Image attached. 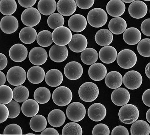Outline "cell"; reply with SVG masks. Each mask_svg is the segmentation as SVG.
<instances>
[{"mask_svg": "<svg viewBox=\"0 0 150 135\" xmlns=\"http://www.w3.org/2000/svg\"><path fill=\"white\" fill-rule=\"evenodd\" d=\"M37 101L33 99H27L22 105L23 114L28 117H33L37 115L39 111V105Z\"/></svg>", "mask_w": 150, "mask_h": 135, "instance_id": "obj_30", "label": "cell"}, {"mask_svg": "<svg viewBox=\"0 0 150 135\" xmlns=\"http://www.w3.org/2000/svg\"><path fill=\"white\" fill-rule=\"evenodd\" d=\"M27 75L29 81L34 84L42 82L46 76L45 72L42 68L36 65L29 69Z\"/></svg>", "mask_w": 150, "mask_h": 135, "instance_id": "obj_26", "label": "cell"}, {"mask_svg": "<svg viewBox=\"0 0 150 135\" xmlns=\"http://www.w3.org/2000/svg\"><path fill=\"white\" fill-rule=\"evenodd\" d=\"M130 133L132 135H149L150 125L144 120L136 121L131 126Z\"/></svg>", "mask_w": 150, "mask_h": 135, "instance_id": "obj_35", "label": "cell"}, {"mask_svg": "<svg viewBox=\"0 0 150 135\" xmlns=\"http://www.w3.org/2000/svg\"><path fill=\"white\" fill-rule=\"evenodd\" d=\"M108 16L104 10L95 8L91 10L87 15V21L90 26L95 28H100L106 24Z\"/></svg>", "mask_w": 150, "mask_h": 135, "instance_id": "obj_4", "label": "cell"}, {"mask_svg": "<svg viewBox=\"0 0 150 135\" xmlns=\"http://www.w3.org/2000/svg\"><path fill=\"white\" fill-rule=\"evenodd\" d=\"M0 109H1V124L6 122L8 119L9 116V110L8 107L4 104H0Z\"/></svg>", "mask_w": 150, "mask_h": 135, "instance_id": "obj_50", "label": "cell"}, {"mask_svg": "<svg viewBox=\"0 0 150 135\" xmlns=\"http://www.w3.org/2000/svg\"><path fill=\"white\" fill-rule=\"evenodd\" d=\"M30 126L31 129L35 132H41L47 127V119L40 114L35 115L30 120Z\"/></svg>", "mask_w": 150, "mask_h": 135, "instance_id": "obj_36", "label": "cell"}, {"mask_svg": "<svg viewBox=\"0 0 150 135\" xmlns=\"http://www.w3.org/2000/svg\"><path fill=\"white\" fill-rule=\"evenodd\" d=\"M37 6L40 14L48 16L55 12L57 9V4L55 0H40Z\"/></svg>", "mask_w": 150, "mask_h": 135, "instance_id": "obj_34", "label": "cell"}, {"mask_svg": "<svg viewBox=\"0 0 150 135\" xmlns=\"http://www.w3.org/2000/svg\"><path fill=\"white\" fill-rule=\"evenodd\" d=\"M98 54L95 49L87 48L82 52L81 59L86 65H92L96 63L98 58Z\"/></svg>", "mask_w": 150, "mask_h": 135, "instance_id": "obj_37", "label": "cell"}, {"mask_svg": "<svg viewBox=\"0 0 150 135\" xmlns=\"http://www.w3.org/2000/svg\"><path fill=\"white\" fill-rule=\"evenodd\" d=\"M144 1H150V0H144Z\"/></svg>", "mask_w": 150, "mask_h": 135, "instance_id": "obj_62", "label": "cell"}, {"mask_svg": "<svg viewBox=\"0 0 150 135\" xmlns=\"http://www.w3.org/2000/svg\"><path fill=\"white\" fill-rule=\"evenodd\" d=\"M64 80L62 73L57 69H52L47 71L45 76L46 83L51 87H58Z\"/></svg>", "mask_w": 150, "mask_h": 135, "instance_id": "obj_25", "label": "cell"}, {"mask_svg": "<svg viewBox=\"0 0 150 135\" xmlns=\"http://www.w3.org/2000/svg\"><path fill=\"white\" fill-rule=\"evenodd\" d=\"M145 73L147 77L150 79V63L147 64L145 68Z\"/></svg>", "mask_w": 150, "mask_h": 135, "instance_id": "obj_58", "label": "cell"}, {"mask_svg": "<svg viewBox=\"0 0 150 135\" xmlns=\"http://www.w3.org/2000/svg\"><path fill=\"white\" fill-rule=\"evenodd\" d=\"M142 39V34L136 28H129L123 34V39L129 45H135L139 43Z\"/></svg>", "mask_w": 150, "mask_h": 135, "instance_id": "obj_27", "label": "cell"}, {"mask_svg": "<svg viewBox=\"0 0 150 135\" xmlns=\"http://www.w3.org/2000/svg\"><path fill=\"white\" fill-rule=\"evenodd\" d=\"M126 21L121 17H115L110 20L108 28L112 33L115 35H120L124 33L127 28Z\"/></svg>", "mask_w": 150, "mask_h": 135, "instance_id": "obj_31", "label": "cell"}, {"mask_svg": "<svg viewBox=\"0 0 150 135\" xmlns=\"http://www.w3.org/2000/svg\"><path fill=\"white\" fill-rule=\"evenodd\" d=\"M18 1L21 6L28 9L35 5L37 0H18Z\"/></svg>", "mask_w": 150, "mask_h": 135, "instance_id": "obj_53", "label": "cell"}, {"mask_svg": "<svg viewBox=\"0 0 150 135\" xmlns=\"http://www.w3.org/2000/svg\"><path fill=\"white\" fill-rule=\"evenodd\" d=\"M89 77L94 81H101L106 77L107 69L102 63H97L91 65L88 70Z\"/></svg>", "mask_w": 150, "mask_h": 135, "instance_id": "obj_21", "label": "cell"}, {"mask_svg": "<svg viewBox=\"0 0 150 135\" xmlns=\"http://www.w3.org/2000/svg\"><path fill=\"white\" fill-rule=\"evenodd\" d=\"M49 54L51 60L54 62L62 63L67 59L69 51L66 46L55 44L51 47Z\"/></svg>", "mask_w": 150, "mask_h": 135, "instance_id": "obj_17", "label": "cell"}, {"mask_svg": "<svg viewBox=\"0 0 150 135\" xmlns=\"http://www.w3.org/2000/svg\"><path fill=\"white\" fill-rule=\"evenodd\" d=\"M106 9L110 16L120 17L124 14L126 7L122 0H111L107 4Z\"/></svg>", "mask_w": 150, "mask_h": 135, "instance_id": "obj_22", "label": "cell"}, {"mask_svg": "<svg viewBox=\"0 0 150 135\" xmlns=\"http://www.w3.org/2000/svg\"><path fill=\"white\" fill-rule=\"evenodd\" d=\"M117 64L124 69H129L135 66L137 63V56L130 49L123 50L118 53L117 58Z\"/></svg>", "mask_w": 150, "mask_h": 135, "instance_id": "obj_5", "label": "cell"}, {"mask_svg": "<svg viewBox=\"0 0 150 135\" xmlns=\"http://www.w3.org/2000/svg\"><path fill=\"white\" fill-rule=\"evenodd\" d=\"M51 97L50 90L45 87L38 88L34 92V99L40 104H47L50 100Z\"/></svg>", "mask_w": 150, "mask_h": 135, "instance_id": "obj_39", "label": "cell"}, {"mask_svg": "<svg viewBox=\"0 0 150 135\" xmlns=\"http://www.w3.org/2000/svg\"><path fill=\"white\" fill-rule=\"evenodd\" d=\"M105 82L108 87L116 89L121 86L123 82V77L120 72L112 71L107 74Z\"/></svg>", "mask_w": 150, "mask_h": 135, "instance_id": "obj_28", "label": "cell"}, {"mask_svg": "<svg viewBox=\"0 0 150 135\" xmlns=\"http://www.w3.org/2000/svg\"><path fill=\"white\" fill-rule=\"evenodd\" d=\"M27 74L22 67L14 66L8 71L6 74L7 80L10 84L13 86H21L26 79Z\"/></svg>", "mask_w": 150, "mask_h": 135, "instance_id": "obj_7", "label": "cell"}, {"mask_svg": "<svg viewBox=\"0 0 150 135\" xmlns=\"http://www.w3.org/2000/svg\"><path fill=\"white\" fill-rule=\"evenodd\" d=\"M0 28L2 31L5 34H13L18 29V20L14 16H5L1 21Z\"/></svg>", "mask_w": 150, "mask_h": 135, "instance_id": "obj_18", "label": "cell"}, {"mask_svg": "<svg viewBox=\"0 0 150 135\" xmlns=\"http://www.w3.org/2000/svg\"><path fill=\"white\" fill-rule=\"evenodd\" d=\"M117 56V51L115 48L110 45L105 46L100 50L99 57L100 61L106 64L114 62Z\"/></svg>", "mask_w": 150, "mask_h": 135, "instance_id": "obj_24", "label": "cell"}, {"mask_svg": "<svg viewBox=\"0 0 150 135\" xmlns=\"http://www.w3.org/2000/svg\"><path fill=\"white\" fill-rule=\"evenodd\" d=\"M107 115L105 107L100 103L91 105L88 110V115L93 122H99L103 120Z\"/></svg>", "mask_w": 150, "mask_h": 135, "instance_id": "obj_15", "label": "cell"}, {"mask_svg": "<svg viewBox=\"0 0 150 135\" xmlns=\"http://www.w3.org/2000/svg\"><path fill=\"white\" fill-rule=\"evenodd\" d=\"M95 39L96 43L100 46L109 45L113 41V34L110 30L101 29L96 32Z\"/></svg>", "mask_w": 150, "mask_h": 135, "instance_id": "obj_32", "label": "cell"}, {"mask_svg": "<svg viewBox=\"0 0 150 135\" xmlns=\"http://www.w3.org/2000/svg\"><path fill=\"white\" fill-rule=\"evenodd\" d=\"M9 110V118L14 119L19 115L21 112L20 105L16 101L12 100L11 102L6 104Z\"/></svg>", "mask_w": 150, "mask_h": 135, "instance_id": "obj_46", "label": "cell"}, {"mask_svg": "<svg viewBox=\"0 0 150 135\" xmlns=\"http://www.w3.org/2000/svg\"><path fill=\"white\" fill-rule=\"evenodd\" d=\"M17 4L15 0H1L0 12L3 15L9 16L17 10Z\"/></svg>", "mask_w": 150, "mask_h": 135, "instance_id": "obj_38", "label": "cell"}, {"mask_svg": "<svg viewBox=\"0 0 150 135\" xmlns=\"http://www.w3.org/2000/svg\"><path fill=\"white\" fill-rule=\"evenodd\" d=\"M112 135H129L128 129L125 127L122 126H118L114 128L112 131Z\"/></svg>", "mask_w": 150, "mask_h": 135, "instance_id": "obj_52", "label": "cell"}, {"mask_svg": "<svg viewBox=\"0 0 150 135\" xmlns=\"http://www.w3.org/2000/svg\"><path fill=\"white\" fill-rule=\"evenodd\" d=\"M36 40L38 44L44 48L49 47L53 42L52 33L50 31L47 30L40 32L37 35Z\"/></svg>", "mask_w": 150, "mask_h": 135, "instance_id": "obj_40", "label": "cell"}, {"mask_svg": "<svg viewBox=\"0 0 150 135\" xmlns=\"http://www.w3.org/2000/svg\"><path fill=\"white\" fill-rule=\"evenodd\" d=\"M87 22L84 16L81 14H74L68 21V26L71 31L74 32H81L86 29Z\"/></svg>", "mask_w": 150, "mask_h": 135, "instance_id": "obj_20", "label": "cell"}, {"mask_svg": "<svg viewBox=\"0 0 150 135\" xmlns=\"http://www.w3.org/2000/svg\"><path fill=\"white\" fill-rule=\"evenodd\" d=\"M141 29L143 34L146 36H150V18H147L143 21Z\"/></svg>", "mask_w": 150, "mask_h": 135, "instance_id": "obj_51", "label": "cell"}, {"mask_svg": "<svg viewBox=\"0 0 150 135\" xmlns=\"http://www.w3.org/2000/svg\"><path fill=\"white\" fill-rule=\"evenodd\" d=\"M6 77L5 74L1 72V71L0 72V85L2 86L4 85L6 83Z\"/></svg>", "mask_w": 150, "mask_h": 135, "instance_id": "obj_57", "label": "cell"}, {"mask_svg": "<svg viewBox=\"0 0 150 135\" xmlns=\"http://www.w3.org/2000/svg\"><path fill=\"white\" fill-rule=\"evenodd\" d=\"M99 90L97 85L91 82L83 84L79 90V95L82 100L87 102H92L97 99Z\"/></svg>", "mask_w": 150, "mask_h": 135, "instance_id": "obj_2", "label": "cell"}, {"mask_svg": "<svg viewBox=\"0 0 150 135\" xmlns=\"http://www.w3.org/2000/svg\"><path fill=\"white\" fill-rule=\"evenodd\" d=\"M142 99L143 102L146 106L150 107V88L144 92Z\"/></svg>", "mask_w": 150, "mask_h": 135, "instance_id": "obj_54", "label": "cell"}, {"mask_svg": "<svg viewBox=\"0 0 150 135\" xmlns=\"http://www.w3.org/2000/svg\"><path fill=\"white\" fill-rule=\"evenodd\" d=\"M0 60H1V64H0V70H2L6 67L8 65V61L6 56L3 53H0Z\"/></svg>", "mask_w": 150, "mask_h": 135, "instance_id": "obj_55", "label": "cell"}, {"mask_svg": "<svg viewBox=\"0 0 150 135\" xmlns=\"http://www.w3.org/2000/svg\"><path fill=\"white\" fill-rule=\"evenodd\" d=\"M143 78L139 72L131 70L125 74L123 77V83L125 87L130 90H135L141 87Z\"/></svg>", "mask_w": 150, "mask_h": 135, "instance_id": "obj_10", "label": "cell"}, {"mask_svg": "<svg viewBox=\"0 0 150 135\" xmlns=\"http://www.w3.org/2000/svg\"><path fill=\"white\" fill-rule=\"evenodd\" d=\"M82 134L81 126L75 122L67 124L62 130V135H82Z\"/></svg>", "mask_w": 150, "mask_h": 135, "instance_id": "obj_42", "label": "cell"}, {"mask_svg": "<svg viewBox=\"0 0 150 135\" xmlns=\"http://www.w3.org/2000/svg\"><path fill=\"white\" fill-rule=\"evenodd\" d=\"M52 98L56 104L58 106L64 107L71 102L73 98V94L69 88L62 86L54 90Z\"/></svg>", "mask_w": 150, "mask_h": 135, "instance_id": "obj_3", "label": "cell"}, {"mask_svg": "<svg viewBox=\"0 0 150 135\" xmlns=\"http://www.w3.org/2000/svg\"><path fill=\"white\" fill-rule=\"evenodd\" d=\"M9 57L14 62L20 63L27 57L28 50L26 47L21 44H16L9 50Z\"/></svg>", "mask_w": 150, "mask_h": 135, "instance_id": "obj_16", "label": "cell"}, {"mask_svg": "<svg viewBox=\"0 0 150 135\" xmlns=\"http://www.w3.org/2000/svg\"><path fill=\"white\" fill-rule=\"evenodd\" d=\"M123 2H125L126 3H132L135 1V0H122Z\"/></svg>", "mask_w": 150, "mask_h": 135, "instance_id": "obj_60", "label": "cell"}, {"mask_svg": "<svg viewBox=\"0 0 150 135\" xmlns=\"http://www.w3.org/2000/svg\"><path fill=\"white\" fill-rule=\"evenodd\" d=\"M48 58L47 53L43 48L35 47L31 50L29 54V58L30 63L36 66L44 64Z\"/></svg>", "mask_w": 150, "mask_h": 135, "instance_id": "obj_12", "label": "cell"}, {"mask_svg": "<svg viewBox=\"0 0 150 135\" xmlns=\"http://www.w3.org/2000/svg\"><path fill=\"white\" fill-rule=\"evenodd\" d=\"M1 90V104H8L11 102L13 98V91L10 87L6 85H2L0 86Z\"/></svg>", "mask_w": 150, "mask_h": 135, "instance_id": "obj_43", "label": "cell"}, {"mask_svg": "<svg viewBox=\"0 0 150 135\" xmlns=\"http://www.w3.org/2000/svg\"><path fill=\"white\" fill-rule=\"evenodd\" d=\"M13 99L18 102H23L29 98L30 92L28 89L23 86H17L13 89Z\"/></svg>", "mask_w": 150, "mask_h": 135, "instance_id": "obj_41", "label": "cell"}, {"mask_svg": "<svg viewBox=\"0 0 150 135\" xmlns=\"http://www.w3.org/2000/svg\"><path fill=\"white\" fill-rule=\"evenodd\" d=\"M146 118L147 119V122L150 123V109H148V111L146 114Z\"/></svg>", "mask_w": 150, "mask_h": 135, "instance_id": "obj_59", "label": "cell"}, {"mask_svg": "<svg viewBox=\"0 0 150 135\" xmlns=\"http://www.w3.org/2000/svg\"><path fill=\"white\" fill-rule=\"evenodd\" d=\"M21 18L25 26L32 27L39 23L41 17L39 11L35 8H30L23 11Z\"/></svg>", "mask_w": 150, "mask_h": 135, "instance_id": "obj_9", "label": "cell"}, {"mask_svg": "<svg viewBox=\"0 0 150 135\" xmlns=\"http://www.w3.org/2000/svg\"><path fill=\"white\" fill-rule=\"evenodd\" d=\"M88 45L86 38L82 34L73 35L72 40L69 44V48L72 52L78 53L83 52Z\"/></svg>", "mask_w": 150, "mask_h": 135, "instance_id": "obj_19", "label": "cell"}, {"mask_svg": "<svg viewBox=\"0 0 150 135\" xmlns=\"http://www.w3.org/2000/svg\"><path fill=\"white\" fill-rule=\"evenodd\" d=\"M26 135H34L35 134H33V133H28V134H27Z\"/></svg>", "mask_w": 150, "mask_h": 135, "instance_id": "obj_61", "label": "cell"}, {"mask_svg": "<svg viewBox=\"0 0 150 135\" xmlns=\"http://www.w3.org/2000/svg\"><path fill=\"white\" fill-rule=\"evenodd\" d=\"M47 119L51 126L54 127H59L64 125L65 122V114L61 110L56 109L49 113Z\"/></svg>", "mask_w": 150, "mask_h": 135, "instance_id": "obj_29", "label": "cell"}, {"mask_svg": "<svg viewBox=\"0 0 150 135\" xmlns=\"http://www.w3.org/2000/svg\"><path fill=\"white\" fill-rule=\"evenodd\" d=\"M130 98L129 91L123 87L116 89L111 94V100L117 106H123L128 104Z\"/></svg>", "mask_w": 150, "mask_h": 135, "instance_id": "obj_14", "label": "cell"}, {"mask_svg": "<svg viewBox=\"0 0 150 135\" xmlns=\"http://www.w3.org/2000/svg\"><path fill=\"white\" fill-rule=\"evenodd\" d=\"M118 116L122 122L129 125L137 121L139 117V111L134 105L126 104L120 109Z\"/></svg>", "mask_w": 150, "mask_h": 135, "instance_id": "obj_1", "label": "cell"}, {"mask_svg": "<svg viewBox=\"0 0 150 135\" xmlns=\"http://www.w3.org/2000/svg\"><path fill=\"white\" fill-rule=\"evenodd\" d=\"M72 36L71 30L64 26L57 27L52 33V38L54 43L60 46L69 45L72 40Z\"/></svg>", "mask_w": 150, "mask_h": 135, "instance_id": "obj_6", "label": "cell"}, {"mask_svg": "<svg viewBox=\"0 0 150 135\" xmlns=\"http://www.w3.org/2000/svg\"></svg>", "mask_w": 150, "mask_h": 135, "instance_id": "obj_63", "label": "cell"}, {"mask_svg": "<svg viewBox=\"0 0 150 135\" xmlns=\"http://www.w3.org/2000/svg\"><path fill=\"white\" fill-rule=\"evenodd\" d=\"M148 8L146 3L141 1H135L129 6V15L135 19L144 18L147 14Z\"/></svg>", "mask_w": 150, "mask_h": 135, "instance_id": "obj_13", "label": "cell"}, {"mask_svg": "<svg viewBox=\"0 0 150 135\" xmlns=\"http://www.w3.org/2000/svg\"><path fill=\"white\" fill-rule=\"evenodd\" d=\"M93 135H109L110 130L107 125L104 124H99L95 126L92 130Z\"/></svg>", "mask_w": 150, "mask_h": 135, "instance_id": "obj_48", "label": "cell"}, {"mask_svg": "<svg viewBox=\"0 0 150 135\" xmlns=\"http://www.w3.org/2000/svg\"><path fill=\"white\" fill-rule=\"evenodd\" d=\"M137 51L139 54L144 57H150V39L145 38L139 42Z\"/></svg>", "mask_w": 150, "mask_h": 135, "instance_id": "obj_45", "label": "cell"}, {"mask_svg": "<svg viewBox=\"0 0 150 135\" xmlns=\"http://www.w3.org/2000/svg\"><path fill=\"white\" fill-rule=\"evenodd\" d=\"M37 32L31 27H26L22 29L19 32L20 41L25 44L33 43L37 38Z\"/></svg>", "mask_w": 150, "mask_h": 135, "instance_id": "obj_33", "label": "cell"}, {"mask_svg": "<svg viewBox=\"0 0 150 135\" xmlns=\"http://www.w3.org/2000/svg\"><path fill=\"white\" fill-rule=\"evenodd\" d=\"M64 18L61 14L53 13L49 16L47 19V24L51 29H55L62 26L64 24Z\"/></svg>", "mask_w": 150, "mask_h": 135, "instance_id": "obj_44", "label": "cell"}, {"mask_svg": "<svg viewBox=\"0 0 150 135\" xmlns=\"http://www.w3.org/2000/svg\"><path fill=\"white\" fill-rule=\"evenodd\" d=\"M77 6L74 0H59L57 3V11L62 16H71L76 11Z\"/></svg>", "mask_w": 150, "mask_h": 135, "instance_id": "obj_23", "label": "cell"}, {"mask_svg": "<svg viewBox=\"0 0 150 135\" xmlns=\"http://www.w3.org/2000/svg\"><path fill=\"white\" fill-rule=\"evenodd\" d=\"M3 135H23L21 128L15 124L8 125L5 128Z\"/></svg>", "mask_w": 150, "mask_h": 135, "instance_id": "obj_47", "label": "cell"}, {"mask_svg": "<svg viewBox=\"0 0 150 135\" xmlns=\"http://www.w3.org/2000/svg\"><path fill=\"white\" fill-rule=\"evenodd\" d=\"M76 3L80 9H88L93 6L95 0H76Z\"/></svg>", "mask_w": 150, "mask_h": 135, "instance_id": "obj_49", "label": "cell"}, {"mask_svg": "<svg viewBox=\"0 0 150 135\" xmlns=\"http://www.w3.org/2000/svg\"><path fill=\"white\" fill-rule=\"evenodd\" d=\"M41 135H59L58 131L56 129L53 128H46L42 132H41Z\"/></svg>", "mask_w": 150, "mask_h": 135, "instance_id": "obj_56", "label": "cell"}, {"mask_svg": "<svg viewBox=\"0 0 150 135\" xmlns=\"http://www.w3.org/2000/svg\"><path fill=\"white\" fill-rule=\"evenodd\" d=\"M64 73L68 79L72 80H77L82 75L83 68L79 63L75 61L70 62L65 66Z\"/></svg>", "mask_w": 150, "mask_h": 135, "instance_id": "obj_11", "label": "cell"}, {"mask_svg": "<svg viewBox=\"0 0 150 135\" xmlns=\"http://www.w3.org/2000/svg\"><path fill=\"white\" fill-rule=\"evenodd\" d=\"M66 115L72 122H81L86 116V108L81 102H73L67 107Z\"/></svg>", "mask_w": 150, "mask_h": 135, "instance_id": "obj_8", "label": "cell"}]
</instances>
